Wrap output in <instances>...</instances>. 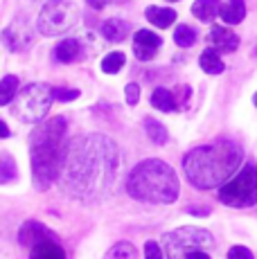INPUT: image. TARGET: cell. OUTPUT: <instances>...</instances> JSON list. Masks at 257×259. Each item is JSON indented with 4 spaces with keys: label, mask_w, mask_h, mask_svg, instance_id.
Instances as JSON below:
<instances>
[{
    "label": "cell",
    "mask_w": 257,
    "mask_h": 259,
    "mask_svg": "<svg viewBox=\"0 0 257 259\" xmlns=\"http://www.w3.org/2000/svg\"><path fill=\"white\" fill-rule=\"evenodd\" d=\"M117 169H120L117 144L100 133H88L68 142L57 181L66 196L91 205L113 192Z\"/></svg>",
    "instance_id": "6da1fadb"
},
{
    "label": "cell",
    "mask_w": 257,
    "mask_h": 259,
    "mask_svg": "<svg viewBox=\"0 0 257 259\" xmlns=\"http://www.w3.org/2000/svg\"><path fill=\"white\" fill-rule=\"evenodd\" d=\"M244 160V151L235 142L217 140L205 147H196L183 158L187 181L196 189L221 187L237 174Z\"/></svg>",
    "instance_id": "7a4b0ae2"
},
{
    "label": "cell",
    "mask_w": 257,
    "mask_h": 259,
    "mask_svg": "<svg viewBox=\"0 0 257 259\" xmlns=\"http://www.w3.org/2000/svg\"><path fill=\"white\" fill-rule=\"evenodd\" d=\"M68 124L63 115H57L34 128L32 138V181L38 189H48L59 178L66 156Z\"/></svg>",
    "instance_id": "3957f363"
},
{
    "label": "cell",
    "mask_w": 257,
    "mask_h": 259,
    "mask_svg": "<svg viewBox=\"0 0 257 259\" xmlns=\"http://www.w3.org/2000/svg\"><path fill=\"white\" fill-rule=\"evenodd\" d=\"M126 189L136 201L142 203H174L179 198L181 185L179 176L167 162L149 158L142 160L140 165L133 167V171L128 174Z\"/></svg>",
    "instance_id": "277c9868"
},
{
    "label": "cell",
    "mask_w": 257,
    "mask_h": 259,
    "mask_svg": "<svg viewBox=\"0 0 257 259\" xmlns=\"http://www.w3.org/2000/svg\"><path fill=\"white\" fill-rule=\"evenodd\" d=\"M52 106V88L46 83H29L21 88L14 97L12 115L25 124H38L50 113Z\"/></svg>",
    "instance_id": "5b68a950"
},
{
    "label": "cell",
    "mask_w": 257,
    "mask_h": 259,
    "mask_svg": "<svg viewBox=\"0 0 257 259\" xmlns=\"http://www.w3.org/2000/svg\"><path fill=\"white\" fill-rule=\"evenodd\" d=\"M79 25V9L70 0H50L38 14L36 27L46 36H61Z\"/></svg>",
    "instance_id": "8992f818"
},
{
    "label": "cell",
    "mask_w": 257,
    "mask_h": 259,
    "mask_svg": "<svg viewBox=\"0 0 257 259\" xmlns=\"http://www.w3.org/2000/svg\"><path fill=\"white\" fill-rule=\"evenodd\" d=\"M219 201L230 207H250L257 203V165H246L219 187Z\"/></svg>",
    "instance_id": "52a82bcc"
},
{
    "label": "cell",
    "mask_w": 257,
    "mask_h": 259,
    "mask_svg": "<svg viewBox=\"0 0 257 259\" xmlns=\"http://www.w3.org/2000/svg\"><path fill=\"white\" fill-rule=\"evenodd\" d=\"M215 239L201 228H179L162 237V250L167 259H183L192 250H212Z\"/></svg>",
    "instance_id": "ba28073f"
},
{
    "label": "cell",
    "mask_w": 257,
    "mask_h": 259,
    "mask_svg": "<svg viewBox=\"0 0 257 259\" xmlns=\"http://www.w3.org/2000/svg\"><path fill=\"white\" fill-rule=\"evenodd\" d=\"M3 41H5V46H7L9 50H14V52H23V50L32 48L34 32L25 21H14L3 32Z\"/></svg>",
    "instance_id": "9c48e42d"
},
{
    "label": "cell",
    "mask_w": 257,
    "mask_h": 259,
    "mask_svg": "<svg viewBox=\"0 0 257 259\" xmlns=\"http://www.w3.org/2000/svg\"><path fill=\"white\" fill-rule=\"evenodd\" d=\"M162 46V38L149 29H140L133 34V52L140 61H151L156 57L158 48Z\"/></svg>",
    "instance_id": "30bf717a"
},
{
    "label": "cell",
    "mask_w": 257,
    "mask_h": 259,
    "mask_svg": "<svg viewBox=\"0 0 257 259\" xmlns=\"http://www.w3.org/2000/svg\"><path fill=\"white\" fill-rule=\"evenodd\" d=\"M48 239H57V237H54L52 232L48 230L43 223H38V221H27V223H23L21 232H18V241H21L23 246H27V248H34L36 243L48 241Z\"/></svg>",
    "instance_id": "8fae6325"
},
{
    "label": "cell",
    "mask_w": 257,
    "mask_h": 259,
    "mask_svg": "<svg viewBox=\"0 0 257 259\" xmlns=\"http://www.w3.org/2000/svg\"><path fill=\"white\" fill-rule=\"evenodd\" d=\"M210 43L219 52H235L239 48V36L232 29L224 27V25H212L210 29Z\"/></svg>",
    "instance_id": "7c38bea8"
},
{
    "label": "cell",
    "mask_w": 257,
    "mask_h": 259,
    "mask_svg": "<svg viewBox=\"0 0 257 259\" xmlns=\"http://www.w3.org/2000/svg\"><path fill=\"white\" fill-rule=\"evenodd\" d=\"M131 34V23L122 18H108L102 23V36L111 43H120Z\"/></svg>",
    "instance_id": "4fadbf2b"
},
{
    "label": "cell",
    "mask_w": 257,
    "mask_h": 259,
    "mask_svg": "<svg viewBox=\"0 0 257 259\" xmlns=\"http://www.w3.org/2000/svg\"><path fill=\"white\" fill-rule=\"evenodd\" d=\"M81 43L77 38H63L57 48H54V59L59 63H70V61H77L81 57Z\"/></svg>",
    "instance_id": "5bb4252c"
},
{
    "label": "cell",
    "mask_w": 257,
    "mask_h": 259,
    "mask_svg": "<svg viewBox=\"0 0 257 259\" xmlns=\"http://www.w3.org/2000/svg\"><path fill=\"white\" fill-rule=\"evenodd\" d=\"M219 18L226 25H237L246 18V5L244 0H228L226 5H221L219 9Z\"/></svg>",
    "instance_id": "9a60e30c"
},
{
    "label": "cell",
    "mask_w": 257,
    "mask_h": 259,
    "mask_svg": "<svg viewBox=\"0 0 257 259\" xmlns=\"http://www.w3.org/2000/svg\"><path fill=\"white\" fill-rule=\"evenodd\" d=\"M29 259H66V252L57 243V239H48V241H41L32 248Z\"/></svg>",
    "instance_id": "2e32d148"
},
{
    "label": "cell",
    "mask_w": 257,
    "mask_h": 259,
    "mask_svg": "<svg viewBox=\"0 0 257 259\" xmlns=\"http://www.w3.org/2000/svg\"><path fill=\"white\" fill-rule=\"evenodd\" d=\"M145 16H147V21H149L151 25H156V27H160V29L169 27V25L176 21V12H174V9H169V7H156V5L147 7Z\"/></svg>",
    "instance_id": "e0dca14e"
},
{
    "label": "cell",
    "mask_w": 257,
    "mask_h": 259,
    "mask_svg": "<svg viewBox=\"0 0 257 259\" xmlns=\"http://www.w3.org/2000/svg\"><path fill=\"white\" fill-rule=\"evenodd\" d=\"M219 9H221L219 0H196V3L192 5V14L203 23L215 21V18L219 16Z\"/></svg>",
    "instance_id": "ac0fdd59"
},
{
    "label": "cell",
    "mask_w": 257,
    "mask_h": 259,
    "mask_svg": "<svg viewBox=\"0 0 257 259\" xmlns=\"http://www.w3.org/2000/svg\"><path fill=\"white\" fill-rule=\"evenodd\" d=\"M151 106L162 113H174L176 108H179V104H176L174 95L167 91V88H156V91L151 93Z\"/></svg>",
    "instance_id": "d6986e66"
},
{
    "label": "cell",
    "mask_w": 257,
    "mask_h": 259,
    "mask_svg": "<svg viewBox=\"0 0 257 259\" xmlns=\"http://www.w3.org/2000/svg\"><path fill=\"white\" fill-rule=\"evenodd\" d=\"M199 63H201V68H203L207 74H221L226 70L224 59L219 57L217 50H205V52L199 57Z\"/></svg>",
    "instance_id": "ffe728a7"
},
{
    "label": "cell",
    "mask_w": 257,
    "mask_h": 259,
    "mask_svg": "<svg viewBox=\"0 0 257 259\" xmlns=\"http://www.w3.org/2000/svg\"><path fill=\"white\" fill-rule=\"evenodd\" d=\"M16 95H18V77L7 74V77L0 79V106L12 104Z\"/></svg>",
    "instance_id": "44dd1931"
},
{
    "label": "cell",
    "mask_w": 257,
    "mask_h": 259,
    "mask_svg": "<svg viewBox=\"0 0 257 259\" xmlns=\"http://www.w3.org/2000/svg\"><path fill=\"white\" fill-rule=\"evenodd\" d=\"M145 131H147V136L151 138V142H156V144H165L167 142V128L162 126L158 119L147 117L145 119Z\"/></svg>",
    "instance_id": "7402d4cb"
},
{
    "label": "cell",
    "mask_w": 257,
    "mask_h": 259,
    "mask_svg": "<svg viewBox=\"0 0 257 259\" xmlns=\"http://www.w3.org/2000/svg\"><path fill=\"white\" fill-rule=\"evenodd\" d=\"M174 41L181 48H192L196 43V29L190 27V25H179L174 29Z\"/></svg>",
    "instance_id": "603a6c76"
},
{
    "label": "cell",
    "mask_w": 257,
    "mask_h": 259,
    "mask_svg": "<svg viewBox=\"0 0 257 259\" xmlns=\"http://www.w3.org/2000/svg\"><path fill=\"white\" fill-rule=\"evenodd\" d=\"M126 63V57L122 52H111L102 59V70L106 74H117L122 70V66Z\"/></svg>",
    "instance_id": "cb8c5ba5"
},
{
    "label": "cell",
    "mask_w": 257,
    "mask_h": 259,
    "mask_svg": "<svg viewBox=\"0 0 257 259\" xmlns=\"http://www.w3.org/2000/svg\"><path fill=\"white\" fill-rule=\"evenodd\" d=\"M16 174H18L16 162L12 160V156H9V153H3V156H0V185L14 181V178H16Z\"/></svg>",
    "instance_id": "d4e9b609"
},
{
    "label": "cell",
    "mask_w": 257,
    "mask_h": 259,
    "mask_svg": "<svg viewBox=\"0 0 257 259\" xmlns=\"http://www.w3.org/2000/svg\"><path fill=\"white\" fill-rule=\"evenodd\" d=\"M136 257H138L136 248H133L131 243L122 241V243H117V246H113V250L108 252L106 259H136Z\"/></svg>",
    "instance_id": "484cf974"
},
{
    "label": "cell",
    "mask_w": 257,
    "mask_h": 259,
    "mask_svg": "<svg viewBox=\"0 0 257 259\" xmlns=\"http://www.w3.org/2000/svg\"><path fill=\"white\" fill-rule=\"evenodd\" d=\"M77 97L79 91H75V88H52V99H57V102H72Z\"/></svg>",
    "instance_id": "4316f807"
},
{
    "label": "cell",
    "mask_w": 257,
    "mask_h": 259,
    "mask_svg": "<svg viewBox=\"0 0 257 259\" xmlns=\"http://www.w3.org/2000/svg\"><path fill=\"white\" fill-rule=\"evenodd\" d=\"M145 259H165L162 257V248L156 241H147L145 243Z\"/></svg>",
    "instance_id": "83f0119b"
},
{
    "label": "cell",
    "mask_w": 257,
    "mask_h": 259,
    "mask_svg": "<svg viewBox=\"0 0 257 259\" xmlns=\"http://www.w3.org/2000/svg\"><path fill=\"white\" fill-rule=\"evenodd\" d=\"M124 95H126L128 106H136L138 99H140V86H138V83H128V86L124 88Z\"/></svg>",
    "instance_id": "f1b7e54d"
},
{
    "label": "cell",
    "mask_w": 257,
    "mask_h": 259,
    "mask_svg": "<svg viewBox=\"0 0 257 259\" xmlns=\"http://www.w3.org/2000/svg\"><path fill=\"white\" fill-rule=\"evenodd\" d=\"M228 259H255V257H253V252H250L248 248L235 246V248H230L228 250Z\"/></svg>",
    "instance_id": "f546056e"
},
{
    "label": "cell",
    "mask_w": 257,
    "mask_h": 259,
    "mask_svg": "<svg viewBox=\"0 0 257 259\" xmlns=\"http://www.w3.org/2000/svg\"><path fill=\"white\" fill-rule=\"evenodd\" d=\"M183 259H212V257L207 255V250H192V252H187Z\"/></svg>",
    "instance_id": "4dcf8cb0"
},
{
    "label": "cell",
    "mask_w": 257,
    "mask_h": 259,
    "mask_svg": "<svg viewBox=\"0 0 257 259\" xmlns=\"http://www.w3.org/2000/svg\"><path fill=\"white\" fill-rule=\"evenodd\" d=\"M86 3L91 5L93 9H104V7H106V5H108V3H111V0H86Z\"/></svg>",
    "instance_id": "1f68e13d"
},
{
    "label": "cell",
    "mask_w": 257,
    "mask_h": 259,
    "mask_svg": "<svg viewBox=\"0 0 257 259\" xmlns=\"http://www.w3.org/2000/svg\"><path fill=\"white\" fill-rule=\"evenodd\" d=\"M9 136H12V131H9V126L3 122V119H0V138H9Z\"/></svg>",
    "instance_id": "d6a6232c"
},
{
    "label": "cell",
    "mask_w": 257,
    "mask_h": 259,
    "mask_svg": "<svg viewBox=\"0 0 257 259\" xmlns=\"http://www.w3.org/2000/svg\"><path fill=\"white\" fill-rule=\"evenodd\" d=\"M253 104H255V106H257V93L253 95Z\"/></svg>",
    "instance_id": "836d02e7"
},
{
    "label": "cell",
    "mask_w": 257,
    "mask_h": 259,
    "mask_svg": "<svg viewBox=\"0 0 257 259\" xmlns=\"http://www.w3.org/2000/svg\"><path fill=\"white\" fill-rule=\"evenodd\" d=\"M32 3H41V0H32ZM43 3H50V0H43Z\"/></svg>",
    "instance_id": "e575fe53"
},
{
    "label": "cell",
    "mask_w": 257,
    "mask_h": 259,
    "mask_svg": "<svg viewBox=\"0 0 257 259\" xmlns=\"http://www.w3.org/2000/svg\"><path fill=\"white\" fill-rule=\"evenodd\" d=\"M169 3H179V0H169Z\"/></svg>",
    "instance_id": "d590c367"
}]
</instances>
